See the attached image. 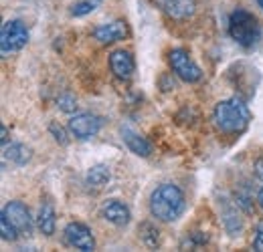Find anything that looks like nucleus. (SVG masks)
Instances as JSON below:
<instances>
[{"mask_svg": "<svg viewBox=\"0 0 263 252\" xmlns=\"http://www.w3.org/2000/svg\"><path fill=\"white\" fill-rule=\"evenodd\" d=\"M150 212L156 220L174 222L184 212V194L178 186L162 184L150 196Z\"/></svg>", "mask_w": 263, "mask_h": 252, "instance_id": "1", "label": "nucleus"}, {"mask_svg": "<svg viewBox=\"0 0 263 252\" xmlns=\"http://www.w3.org/2000/svg\"><path fill=\"white\" fill-rule=\"evenodd\" d=\"M213 119H215V125L223 133H241L251 121V111L241 99L233 97V99L221 101L215 107Z\"/></svg>", "mask_w": 263, "mask_h": 252, "instance_id": "2", "label": "nucleus"}, {"mask_svg": "<svg viewBox=\"0 0 263 252\" xmlns=\"http://www.w3.org/2000/svg\"><path fill=\"white\" fill-rule=\"evenodd\" d=\"M229 34L233 40H237V45L249 49V47L257 45V40L261 36V29H259L257 18L251 12L237 8L229 18Z\"/></svg>", "mask_w": 263, "mask_h": 252, "instance_id": "3", "label": "nucleus"}, {"mask_svg": "<svg viewBox=\"0 0 263 252\" xmlns=\"http://www.w3.org/2000/svg\"><path fill=\"white\" fill-rule=\"evenodd\" d=\"M27 43H29V29L25 27V23H21V20H6L2 25V31H0L2 55L16 53V51L25 49Z\"/></svg>", "mask_w": 263, "mask_h": 252, "instance_id": "4", "label": "nucleus"}, {"mask_svg": "<svg viewBox=\"0 0 263 252\" xmlns=\"http://www.w3.org/2000/svg\"><path fill=\"white\" fill-rule=\"evenodd\" d=\"M168 61H170V67H172L174 75H176L178 79H182L184 83H197V81L202 79L200 67L191 59V55H189L184 49H174V51H170Z\"/></svg>", "mask_w": 263, "mask_h": 252, "instance_id": "5", "label": "nucleus"}, {"mask_svg": "<svg viewBox=\"0 0 263 252\" xmlns=\"http://www.w3.org/2000/svg\"><path fill=\"white\" fill-rule=\"evenodd\" d=\"M2 216L14 226V230L18 234H25L29 236L33 232V218L29 214V208L23 204V202H8L4 208H2Z\"/></svg>", "mask_w": 263, "mask_h": 252, "instance_id": "6", "label": "nucleus"}, {"mask_svg": "<svg viewBox=\"0 0 263 252\" xmlns=\"http://www.w3.org/2000/svg\"><path fill=\"white\" fill-rule=\"evenodd\" d=\"M101 125H103V119L93 113H79L69 119V131L77 139H89V137L98 135Z\"/></svg>", "mask_w": 263, "mask_h": 252, "instance_id": "7", "label": "nucleus"}, {"mask_svg": "<svg viewBox=\"0 0 263 252\" xmlns=\"http://www.w3.org/2000/svg\"><path fill=\"white\" fill-rule=\"evenodd\" d=\"M65 240L69 246L77 248V250H93L96 248V238L91 234V230L81 224V222H69L65 226Z\"/></svg>", "mask_w": 263, "mask_h": 252, "instance_id": "8", "label": "nucleus"}, {"mask_svg": "<svg viewBox=\"0 0 263 252\" xmlns=\"http://www.w3.org/2000/svg\"><path fill=\"white\" fill-rule=\"evenodd\" d=\"M96 40H99L101 45H111V43H118L122 38L128 36V25L124 20H111V23H105V25H99L98 29L93 31Z\"/></svg>", "mask_w": 263, "mask_h": 252, "instance_id": "9", "label": "nucleus"}, {"mask_svg": "<svg viewBox=\"0 0 263 252\" xmlns=\"http://www.w3.org/2000/svg\"><path fill=\"white\" fill-rule=\"evenodd\" d=\"M109 67H111V73L118 79H124V81H128L132 75H134V71H136L134 57H132L128 51H114L109 55Z\"/></svg>", "mask_w": 263, "mask_h": 252, "instance_id": "10", "label": "nucleus"}, {"mask_svg": "<svg viewBox=\"0 0 263 252\" xmlns=\"http://www.w3.org/2000/svg\"><path fill=\"white\" fill-rule=\"evenodd\" d=\"M101 216L107 222H111L114 226H126L132 218L130 208L120 200H107L101 206Z\"/></svg>", "mask_w": 263, "mask_h": 252, "instance_id": "11", "label": "nucleus"}, {"mask_svg": "<svg viewBox=\"0 0 263 252\" xmlns=\"http://www.w3.org/2000/svg\"><path fill=\"white\" fill-rule=\"evenodd\" d=\"M162 6H164L168 16H172L176 20H184V18L195 14L197 0H164Z\"/></svg>", "mask_w": 263, "mask_h": 252, "instance_id": "12", "label": "nucleus"}, {"mask_svg": "<svg viewBox=\"0 0 263 252\" xmlns=\"http://www.w3.org/2000/svg\"><path fill=\"white\" fill-rule=\"evenodd\" d=\"M122 137L126 141V145L130 148V152H134L136 156H142V158H148L152 154V145L148 139H144L140 133L132 131L130 127H122Z\"/></svg>", "mask_w": 263, "mask_h": 252, "instance_id": "13", "label": "nucleus"}, {"mask_svg": "<svg viewBox=\"0 0 263 252\" xmlns=\"http://www.w3.org/2000/svg\"><path fill=\"white\" fill-rule=\"evenodd\" d=\"M36 226H39V230H41L45 236H53V234H55L57 220H55V210H53V206H51L49 202H45V204L39 208Z\"/></svg>", "mask_w": 263, "mask_h": 252, "instance_id": "14", "label": "nucleus"}, {"mask_svg": "<svg viewBox=\"0 0 263 252\" xmlns=\"http://www.w3.org/2000/svg\"><path fill=\"white\" fill-rule=\"evenodd\" d=\"M85 182H87V186H89V188H96V190L103 188V186L109 182V167H107V165H103V163L93 165V167L87 172Z\"/></svg>", "mask_w": 263, "mask_h": 252, "instance_id": "15", "label": "nucleus"}, {"mask_svg": "<svg viewBox=\"0 0 263 252\" xmlns=\"http://www.w3.org/2000/svg\"><path fill=\"white\" fill-rule=\"evenodd\" d=\"M4 158L10 159L16 165H25L31 159V150L23 143H12L10 148H4Z\"/></svg>", "mask_w": 263, "mask_h": 252, "instance_id": "16", "label": "nucleus"}, {"mask_svg": "<svg viewBox=\"0 0 263 252\" xmlns=\"http://www.w3.org/2000/svg\"><path fill=\"white\" fill-rule=\"evenodd\" d=\"M93 10H96V2H91V0H83V2H77V4L71 6V14L73 16H85V14L93 12Z\"/></svg>", "mask_w": 263, "mask_h": 252, "instance_id": "17", "label": "nucleus"}, {"mask_svg": "<svg viewBox=\"0 0 263 252\" xmlns=\"http://www.w3.org/2000/svg\"><path fill=\"white\" fill-rule=\"evenodd\" d=\"M0 232H2V238H4V240H10V242H12V240L18 238V232L14 230V226L6 220L4 216H0Z\"/></svg>", "mask_w": 263, "mask_h": 252, "instance_id": "18", "label": "nucleus"}, {"mask_svg": "<svg viewBox=\"0 0 263 252\" xmlns=\"http://www.w3.org/2000/svg\"><path fill=\"white\" fill-rule=\"evenodd\" d=\"M57 105H59V109L65 111V113H71V111L77 109V101H75V97H71V95H61V97L57 99Z\"/></svg>", "mask_w": 263, "mask_h": 252, "instance_id": "19", "label": "nucleus"}, {"mask_svg": "<svg viewBox=\"0 0 263 252\" xmlns=\"http://www.w3.org/2000/svg\"><path fill=\"white\" fill-rule=\"evenodd\" d=\"M253 250L263 252V222L255 226V234H253Z\"/></svg>", "mask_w": 263, "mask_h": 252, "instance_id": "20", "label": "nucleus"}, {"mask_svg": "<svg viewBox=\"0 0 263 252\" xmlns=\"http://www.w3.org/2000/svg\"><path fill=\"white\" fill-rule=\"evenodd\" d=\"M49 129H51V133L55 135V139H57L61 145H67V135H65V131H63L61 127H57V123H51V127H49Z\"/></svg>", "mask_w": 263, "mask_h": 252, "instance_id": "21", "label": "nucleus"}, {"mask_svg": "<svg viewBox=\"0 0 263 252\" xmlns=\"http://www.w3.org/2000/svg\"><path fill=\"white\" fill-rule=\"evenodd\" d=\"M255 170H257V176L261 178V182H263V158L257 159V163H255Z\"/></svg>", "mask_w": 263, "mask_h": 252, "instance_id": "22", "label": "nucleus"}, {"mask_svg": "<svg viewBox=\"0 0 263 252\" xmlns=\"http://www.w3.org/2000/svg\"><path fill=\"white\" fill-rule=\"evenodd\" d=\"M6 143H8V129L2 125V145L6 148Z\"/></svg>", "mask_w": 263, "mask_h": 252, "instance_id": "23", "label": "nucleus"}, {"mask_svg": "<svg viewBox=\"0 0 263 252\" xmlns=\"http://www.w3.org/2000/svg\"><path fill=\"white\" fill-rule=\"evenodd\" d=\"M259 206H261V210H263V188L259 190Z\"/></svg>", "mask_w": 263, "mask_h": 252, "instance_id": "24", "label": "nucleus"}, {"mask_svg": "<svg viewBox=\"0 0 263 252\" xmlns=\"http://www.w3.org/2000/svg\"><path fill=\"white\" fill-rule=\"evenodd\" d=\"M257 2H259V6H261V8H263V0H257Z\"/></svg>", "mask_w": 263, "mask_h": 252, "instance_id": "25", "label": "nucleus"}]
</instances>
